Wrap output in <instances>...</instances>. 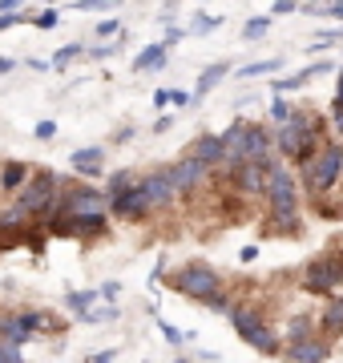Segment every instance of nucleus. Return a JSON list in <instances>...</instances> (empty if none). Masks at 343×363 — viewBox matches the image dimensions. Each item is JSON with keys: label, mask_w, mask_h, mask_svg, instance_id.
<instances>
[{"label": "nucleus", "mask_w": 343, "mask_h": 363, "mask_svg": "<svg viewBox=\"0 0 343 363\" xmlns=\"http://www.w3.org/2000/svg\"><path fill=\"white\" fill-rule=\"evenodd\" d=\"M16 25H25V13L16 9V13H0V33H9V28H16Z\"/></svg>", "instance_id": "e433bc0d"}, {"label": "nucleus", "mask_w": 343, "mask_h": 363, "mask_svg": "<svg viewBox=\"0 0 343 363\" xmlns=\"http://www.w3.org/2000/svg\"><path fill=\"white\" fill-rule=\"evenodd\" d=\"M33 25H37L40 33H53V28L61 25V16H57V9H45V13H40L37 21H33Z\"/></svg>", "instance_id": "f704fd0d"}, {"label": "nucleus", "mask_w": 343, "mask_h": 363, "mask_svg": "<svg viewBox=\"0 0 343 363\" xmlns=\"http://www.w3.org/2000/svg\"><path fill=\"white\" fill-rule=\"evenodd\" d=\"M242 157H259V162H271V157H275V138H271V130H266V125H259V121H247Z\"/></svg>", "instance_id": "9b49d317"}, {"label": "nucleus", "mask_w": 343, "mask_h": 363, "mask_svg": "<svg viewBox=\"0 0 343 363\" xmlns=\"http://www.w3.org/2000/svg\"><path fill=\"white\" fill-rule=\"evenodd\" d=\"M125 186H133V169H118V174H109V186H106V194H121Z\"/></svg>", "instance_id": "c756f323"}, {"label": "nucleus", "mask_w": 343, "mask_h": 363, "mask_svg": "<svg viewBox=\"0 0 343 363\" xmlns=\"http://www.w3.org/2000/svg\"><path fill=\"white\" fill-rule=\"evenodd\" d=\"M93 298H97L93 291H65V307L81 319V315H85V311L93 307Z\"/></svg>", "instance_id": "5701e85b"}, {"label": "nucleus", "mask_w": 343, "mask_h": 363, "mask_svg": "<svg viewBox=\"0 0 343 363\" xmlns=\"http://www.w3.org/2000/svg\"><path fill=\"white\" fill-rule=\"evenodd\" d=\"M118 33H121V21H113V16L97 25V37H101V40H106V37H118Z\"/></svg>", "instance_id": "4c0bfd02"}, {"label": "nucleus", "mask_w": 343, "mask_h": 363, "mask_svg": "<svg viewBox=\"0 0 343 363\" xmlns=\"http://www.w3.org/2000/svg\"><path fill=\"white\" fill-rule=\"evenodd\" d=\"M226 73H230V65H226V61H218V65H210V69H202L198 81H194V97H206L210 89H218V85L226 81Z\"/></svg>", "instance_id": "aec40b11"}, {"label": "nucleus", "mask_w": 343, "mask_h": 363, "mask_svg": "<svg viewBox=\"0 0 343 363\" xmlns=\"http://www.w3.org/2000/svg\"><path fill=\"white\" fill-rule=\"evenodd\" d=\"M109 210H113L118 218H125V222H137V218H145V214L154 210V202H150L142 182H133V186H125L121 194L109 198Z\"/></svg>", "instance_id": "1a4fd4ad"}, {"label": "nucleus", "mask_w": 343, "mask_h": 363, "mask_svg": "<svg viewBox=\"0 0 343 363\" xmlns=\"http://www.w3.org/2000/svg\"><path fill=\"white\" fill-rule=\"evenodd\" d=\"M327 142V133H323V121L315 113H307V109H291V117L279 125L275 133V150L291 162H303L311 150Z\"/></svg>", "instance_id": "f257e3e1"}, {"label": "nucleus", "mask_w": 343, "mask_h": 363, "mask_svg": "<svg viewBox=\"0 0 343 363\" xmlns=\"http://www.w3.org/2000/svg\"><path fill=\"white\" fill-rule=\"evenodd\" d=\"M16 9H25V0H0V13H16Z\"/></svg>", "instance_id": "8fccbe9b"}, {"label": "nucleus", "mask_w": 343, "mask_h": 363, "mask_svg": "<svg viewBox=\"0 0 343 363\" xmlns=\"http://www.w3.org/2000/svg\"><path fill=\"white\" fill-rule=\"evenodd\" d=\"M145 194H150V202L154 206H170L174 198L182 194V186H178V169L174 166H162V169H154V174H145Z\"/></svg>", "instance_id": "9d476101"}, {"label": "nucleus", "mask_w": 343, "mask_h": 363, "mask_svg": "<svg viewBox=\"0 0 343 363\" xmlns=\"http://www.w3.org/2000/svg\"><path fill=\"white\" fill-rule=\"evenodd\" d=\"M13 69H16L13 57H0V73H13Z\"/></svg>", "instance_id": "603ef678"}, {"label": "nucleus", "mask_w": 343, "mask_h": 363, "mask_svg": "<svg viewBox=\"0 0 343 363\" xmlns=\"http://www.w3.org/2000/svg\"><path fill=\"white\" fill-rule=\"evenodd\" d=\"M202 307H206V311H226V315H230V307H235V303H230V295H223V291H214V295L206 298Z\"/></svg>", "instance_id": "72a5a7b5"}, {"label": "nucleus", "mask_w": 343, "mask_h": 363, "mask_svg": "<svg viewBox=\"0 0 343 363\" xmlns=\"http://www.w3.org/2000/svg\"><path fill=\"white\" fill-rule=\"evenodd\" d=\"M40 138V142H53L57 138V121H37V130H33Z\"/></svg>", "instance_id": "58836bf2"}, {"label": "nucleus", "mask_w": 343, "mask_h": 363, "mask_svg": "<svg viewBox=\"0 0 343 363\" xmlns=\"http://www.w3.org/2000/svg\"><path fill=\"white\" fill-rule=\"evenodd\" d=\"M89 359H93V363H109V359H118V347H106V351H93Z\"/></svg>", "instance_id": "37998d69"}, {"label": "nucleus", "mask_w": 343, "mask_h": 363, "mask_svg": "<svg viewBox=\"0 0 343 363\" xmlns=\"http://www.w3.org/2000/svg\"><path fill=\"white\" fill-rule=\"evenodd\" d=\"M311 16H335V21H343V0H327V4H303Z\"/></svg>", "instance_id": "c85d7f7f"}, {"label": "nucleus", "mask_w": 343, "mask_h": 363, "mask_svg": "<svg viewBox=\"0 0 343 363\" xmlns=\"http://www.w3.org/2000/svg\"><path fill=\"white\" fill-rule=\"evenodd\" d=\"M287 359H295V363H323V359H331V347L323 343V339H295L287 351H283Z\"/></svg>", "instance_id": "4468645a"}, {"label": "nucleus", "mask_w": 343, "mask_h": 363, "mask_svg": "<svg viewBox=\"0 0 343 363\" xmlns=\"http://www.w3.org/2000/svg\"><path fill=\"white\" fill-rule=\"evenodd\" d=\"M299 283L311 295H335V291H343V255H323V259L307 262Z\"/></svg>", "instance_id": "423d86ee"}, {"label": "nucleus", "mask_w": 343, "mask_h": 363, "mask_svg": "<svg viewBox=\"0 0 343 363\" xmlns=\"http://www.w3.org/2000/svg\"><path fill=\"white\" fill-rule=\"evenodd\" d=\"M25 242H28L33 250H45V234H40V230H33V234H25Z\"/></svg>", "instance_id": "c03bdc74"}, {"label": "nucleus", "mask_w": 343, "mask_h": 363, "mask_svg": "<svg viewBox=\"0 0 343 363\" xmlns=\"http://www.w3.org/2000/svg\"><path fill=\"white\" fill-rule=\"evenodd\" d=\"M331 121H335V130H339V142H343V105H335V109H331Z\"/></svg>", "instance_id": "de8ad7c7"}, {"label": "nucleus", "mask_w": 343, "mask_h": 363, "mask_svg": "<svg viewBox=\"0 0 343 363\" xmlns=\"http://www.w3.org/2000/svg\"><path fill=\"white\" fill-rule=\"evenodd\" d=\"M230 323H235V331L242 335V343H251L254 351H263V355H283V343H279V335L271 331V323L263 319V311H254L247 303H235V307H230Z\"/></svg>", "instance_id": "20e7f679"}, {"label": "nucleus", "mask_w": 343, "mask_h": 363, "mask_svg": "<svg viewBox=\"0 0 343 363\" xmlns=\"http://www.w3.org/2000/svg\"><path fill=\"white\" fill-rule=\"evenodd\" d=\"M327 69H331L327 61H319V65H311V69H299V73H291V77H279V81H271V93H295V89H303L307 81L323 77Z\"/></svg>", "instance_id": "dca6fc26"}, {"label": "nucleus", "mask_w": 343, "mask_h": 363, "mask_svg": "<svg viewBox=\"0 0 343 363\" xmlns=\"http://www.w3.org/2000/svg\"><path fill=\"white\" fill-rule=\"evenodd\" d=\"M271 25H275V16H251L247 25H242V40H259L271 33Z\"/></svg>", "instance_id": "b1692460"}, {"label": "nucleus", "mask_w": 343, "mask_h": 363, "mask_svg": "<svg viewBox=\"0 0 343 363\" xmlns=\"http://www.w3.org/2000/svg\"><path fill=\"white\" fill-rule=\"evenodd\" d=\"M170 286L178 291V295L194 298V303H206L214 291H223V279H218V271L206 267V262H186L182 271H174Z\"/></svg>", "instance_id": "39448f33"}, {"label": "nucleus", "mask_w": 343, "mask_h": 363, "mask_svg": "<svg viewBox=\"0 0 343 363\" xmlns=\"http://www.w3.org/2000/svg\"><path fill=\"white\" fill-rule=\"evenodd\" d=\"M218 28H223V16L198 13V16H194V25H190V33H198V37H206V33H218Z\"/></svg>", "instance_id": "a878e982"}, {"label": "nucleus", "mask_w": 343, "mask_h": 363, "mask_svg": "<svg viewBox=\"0 0 343 363\" xmlns=\"http://www.w3.org/2000/svg\"><path fill=\"white\" fill-rule=\"evenodd\" d=\"M101 295H106V298H118V295H121V283H101Z\"/></svg>", "instance_id": "09e8293b"}, {"label": "nucleus", "mask_w": 343, "mask_h": 363, "mask_svg": "<svg viewBox=\"0 0 343 363\" xmlns=\"http://www.w3.org/2000/svg\"><path fill=\"white\" fill-rule=\"evenodd\" d=\"M291 117V105H287V93H271V121L275 125H283Z\"/></svg>", "instance_id": "cd10ccee"}, {"label": "nucleus", "mask_w": 343, "mask_h": 363, "mask_svg": "<svg viewBox=\"0 0 343 363\" xmlns=\"http://www.w3.org/2000/svg\"><path fill=\"white\" fill-rule=\"evenodd\" d=\"M339 174H343V142H323L319 150L299 162V182L307 186V194H327L339 186Z\"/></svg>", "instance_id": "f03ea898"}, {"label": "nucleus", "mask_w": 343, "mask_h": 363, "mask_svg": "<svg viewBox=\"0 0 343 363\" xmlns=\"http://www.w3.org/2000/svg\"><path fill=\"white\" fill-rule=\"evenodd\" d=\"M174 169H178V186H182V194H190V190L206 186V178H210V169H214V166L198 162L194 154H186L182 162H174Z\"/></svg>", "instance_id": "ddd939ff"}, {"label": "nucleus", "mask_w": 343, "mask_h": 363, "mask_svg": "<svg viewBox=\"0 0 343 363\" xmlns=\"http://www.w3.org/2000/svg\"><path fill=\"white\" fill-rule=\"evenodd\" d=\"M73 9H77V13H109L113 0H73Z\"/></svg>", "instance_id": "473e14b6"}, {"label": "nucleus", "mask_w": 343, "mask_h": 363, "mask_svg": "<svg viewBox=\"0 0 343 363\" xmlns=\"http://www.w3.org/2000/svg\"><path fill=\"white\" fill-rule=\"evenodd\" d=\"M271 162H259V157H242V162H230V186H235L242 198H259L266 194V178H271Z\"/></svg>", "instance_id": "0eeeda50"}, {"label": "nucleus", "mask_w": 343, "mask_h": 363, "mask_svg": "<svg viewBox=\"0 0 343 363\" xmlns=\"http://www.w3.org/2000/svg\"><path fill=\"white\" fill-rule=\"evenodd\" d=\"M154 105H158V109H162V105H170V89H158V93H154Z\"/></svg>", "instance_id": "3c124183"}, {"label": "nucleus", "mask_w": 343, "mask_h": 363, "mask_svg": "<svg viewBox=\"0 0 343 363\" xmlns=\"http://www.w3.org/2000/svg\"><path fill=\"white\" fill-rule=\"evenodd\" d=\"M283 69V61L279 57H266V61H254V65L242 69V77H266V73H279Z\"/></svg>", "instance_id": "393cba45"}, {"label": "nucleus", "mask_w": 343, "mask_h": 363, "mask_svg": "<svg viewBox=\"0 0 343 363\" xmlns=\"http://www.w3.org/2000/svg\"><path fill=\"white\" fill-rule=\"evenodd\" d=\"M307 335H311V319H307V315H295V319H291V327H287V343L307 339Z\"/></svg>", "instance_id": "7c9ffc66"}, {"label": "nucleus", "mask_w": 343, "mask_h": 363, "mask_svg": "<svg viewBox=\"0 0 343 363\" xmlns=\"http://www.w3.org/2000/svg\"><path fill=\"white\" fill-rule=\"evenodd\" d=\"M190 97H194V93H186V89H170V105H178V109H182V105H190Z\"/></svg>", "instance_id": "79ce46f5"}, {"label": "nucleus", "mask_w": 343, "mask_h": 363, "mask_svg": "<svg viewBox=\"0 0 343 363\" xmlns=\"http://www.w3.org/2000/svg\"><path fill=\"white\" fill-rule=\"evenodd\" d=\"M319 327H323V335H343V295L327 303V311L319 315Z\"/></svg>", "instance_id": "412c9836"}, {"label": "nucleus", "mask_w": 343, "mask_h": 363, "mask_svg": "<svg viewBox=\"0 0 343 363\" xmlns=\"http://www.w3.org/2000/svg\"><path fill=\"white\" fill-rule=\"evenodd\" d=\"M162 335L170 339L174 347H182L186 339H194V331H178V327H170V323H162Z\"/></svg>", "instance_id": "c9c22d12"}, {"label": "nucleus", "mask_w": 343, "mask_h": 363, "mask_svg": "<svg viewBox=\"0 0 343 363\" xmlns=\"http://www.w3.org/2000/svg\"><path fill=\"white\" fill-rule=\"evenodd\" d=\"M182 37H186V28H178V25H170V28H166V45H178Z\"/></svg>", "instance_id": "a18cd8bd"}, {"label": "nucleus", "mask_w": 343, "mask_h": 363, "mask_svg": "<svg viewBox=\"0 0 343 363\" xmlns=\"http://www.w3.org/2000/svg\"><path fill=\"white\" fill-rule=\"evenodd\" d=\"M186 154H194L198 162H206V166H223V162H226L223 133H198L194 142L186 145Z\"/></svg>", "instance_id": "f8f14e48"}, {"label": "nucleus", "mask_w": 343, "mask_h": 363, "mask_svg": "<svg viewBox=\"0 0 343 363\" xmlns=\"http://www.w3.org/2000/svg\"><path fill=\"white\" fill-rule=\"evenodd\" d=\"M335 105H343V69H339V81H335Z\"/></svg>", "instance_id": "864d4df0"}, {"label": "nucleus", "mask_w": 343, "mask_h": 363, "mask_svg": "<svg viewBox=\"0 0 343 363\" xmlns=\"http://www.w3.org/2000/svg\"><path fill=\"white\" fill-rule=\"evenodd\" d=\"M53 319L45 311H16V315H4L0 319V339H13V343H28L33 331H49Z\"/></svg>", "instance_id": "6e6552de"}, {"label": "nucleus", "mask_w": 343, "mask_h": 363, "mask_svg": "<svg viewBox=\"0 0 343 363\" xmlns=\"http://www.w3.org/2000/svg\"><path fill=\"white\" fill-rule=\"evenodd\" d=\"M73 169L81 178H97L106 169V150L101 145H85V150H73Z\"/></svg>", "instance_id": "2eb2a0df"}, {"label": "nucleus", "mask_w": 343, "mask_h": 363, "mask_svg": "<svg viewBox=\"0 0 343 363\" xmlns=\"http://www.w3.org/2000/svg\"><path fill=\"white\" fill-rule=\"evenodd\" d=\"M266 206L275 214V230L295 234L299 230V178L287 166H271L266 178Z\"/></svg>", "instance_id": "7ed1b4c3"}, {"label": "nucleus", "mask_w": 343, "mask_h": 363, "mask_svg": "<svg viewBox=\"0 0 343 363\" xmlns=\"http://www.w3.org/2000/svg\"><path fill=\"white\" fill-rule=\"evenodd\" d=\"M259 259V247H242L238 250V262H254Z\"/></svg>", "instance_id": "49530a36"}, {"label": "nucleus", "mask_w": 343, "mask_h": 363, "mask_svg": "<svg viewBox=\"0 0 343 363\" xmlns=\"http://www.w3.org/2000/svg\"><path fill=\"white\" fill-rule=\"evenodd\" d=\"M166 49H170L166 40H158V45H145V49L133 57V69H137V73H154V69H162V65H166Z\"/></svg>", "instance_id": "a211bd4d"}, {"label": "nucleus", "mask_w": 343, "mask_h": 363, "mask_svg": "<svg viewBox=\"0 0 343 363\" xmlns=\"http://www.w3.org/2000/svg\"><path fill=\"white\" fill-rule=\"evenodd\" d=\"M25 226H28V210L21 202L0 210V230H25Z\"/></svg>", "instance_id": "4be33fe9"}, {"label": "nucleus", "mask_w": 343, "mask_h": 363, "mask_svg": "<svg viewBox=\"0 0 343 363\" xmlns=\"http://www.w3.org/2000/svg\"><path fill=\"white\" fill-rule=\"evenodd\" d=\"M113 52H118V45H97L89 57H93V61H106V57H113Z\"/></svg>", "instance_id": "a19ab883"}, {"label": "nucleus", "mask_w": 343, "mask_h": 363, "mask_svg": "<svg viewBox=\"0 0 343 363\" xmlns=\"http://www.w3.org/2000/svg\"><path fill=\"white\" fill-rule=\"evenodd\" d=\"M299 4L295 0H275V9H271V16H287V13H295Z\"/></svg>", "instance_id": "ea45409f"}, {"label": "nucleus", "mask_w": 343, "mask_h": 363, "mask_svg": "<svg viewBox=\"0 0 343 363\" xmlns=\"http://www.w3.org/2000/svg\"><path fill=\"white\" fill-rule=\"evenodd\" d=\"M33 178V169L25 166V162H4L0 166V190L4 194H21V186Z\"/></svg>", "instance_id": "f3484780"}, {"label": "nucleus", "mask_w": 343, "mask_h": 363, "mask_svg": "<svg viewBox=\"0 0 343 363\" xmlns=\"http://www.w3.org/2000/svg\"><path fill=\"white\" fill-rule=\"evenodd\" d=\"M81 52H85V45H65V49H57V57L49 61V69H65V65H73Z\"/></svg>", "instance_id": "bb28decb"}, {"label": "nucleus", "mask_w": 343, "mask_h": 363, "mask_svg": "<svg viewBox=\"0 0 343 363\" xmlns=\"http://www.w3.org/2000/svg\"><path fill=\"white\" fill-rule=\"evenodd\" d=\"M303 4H327V0H303Z\"/></svg>", "instance_id": "5fc2aeb1"}, {"label": "nucleus", "mask_w": 343, "mask_h": 363, "mask_svg": "<svg viewBox=\"0 0 343 363\" xmlns=\"http://www.w3.org/2000/svg\"><path fill=\"white\" fill-rule=\"evenodd\" d=\"M21 359H25L21 343H13V339H0V363H21Z\"/></svg>", "instance_id": "2f4dec72"}, {"label": "nucleus", "mask_w": 343, "mask_h": 363, "mask_svg": "<svg viewBox=\"0 0 343 363\" xmlns=\"http://www.w3.org/2000/svg\"><path fill=\"white\" fill-rule=\"evenodd\" d=\"M242 138H247V121H242V117H238V121H230V130H223L226 166H230V162H242Z\"/></svg>", "instance_id": "6ab92c4d"}]
</instances>
